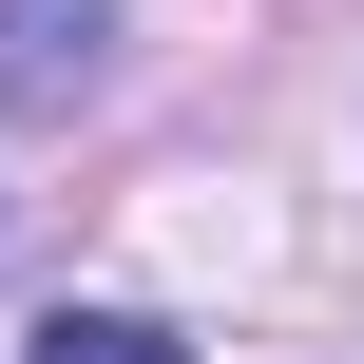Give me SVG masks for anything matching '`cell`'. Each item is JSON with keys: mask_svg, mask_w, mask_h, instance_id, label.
<instances>
[{"mask_svg": "<svg viewBox=\"0 0 364 364\" xmlns=\"http://www.w3.org/2000/svg\"><path fill=\"white\" fill-rule=\"evenodd\" d=\"M96 38H115V0H0V115L77 96V77H96Z\"/></svg>", "mask_w": 364, "mask_h": 364, "instance_id": "6da1fadb", "label": "cell"}, {"mask_svg": "<svg viewBox=\"0 0 364 364\" xmlns=\"http://www.w3.org/2000/svg\"><path fill=\"white\" fill-rule=\"evenodd\" d=\"M19 364H192V346H173V326H134V307H58Z\"/></svg>", "mask_w": 364, "mask_h": 364, "instance_id": "7a4b0ae2", "label": "cell"}]
</instances>
